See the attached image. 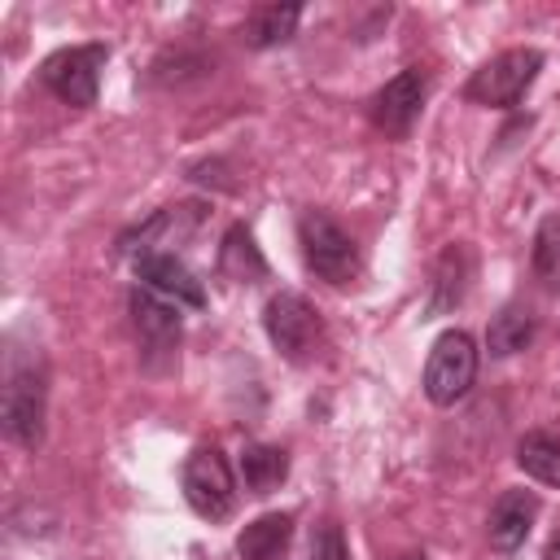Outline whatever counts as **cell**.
<instances>
[{"label":"cell","mask_w":560,"mask_h":560,"mask_svg":"<svg viewBox=\"0 0 560 560\" xmlns=\"http://www.w3.org/2000/svg\"><path fill=\"white\" fill-rule=\"evenodd\" d=\"M44 416H48V376L39 354H9L4 398H0V424L4 438L22 451H35L44 442Z\"/></svg>","instance_id":"obj_1"},{"label":"cell","mask_w":560,"mask_h":560,"mask_svg":"<svg viewBox=\"0 0 560 560\" xmlns=\"http://www.w3.org/2000/svg\"><path fill=\"white\" fill-rule=\"evenodd\" d=\"M298 245H302V262L328 280V284H354L359 271H363V258H359V245L354 236L324 210H302L298 214Z\"/></svg>","instance_id":"obj_2"},{"label":"cell","mask_w":560,"mask_h":560,"mask_svg":"<svg viewBox=\"0 0 560 560\" xmlns=\"http://www.w3.org/2000/svg\"><path fill=\"white\" fill-rule=\"evenodd\" d=\"M262 328H267L271 346H276L289 363H311L315 350L324 346V319H319V311H315L302 293H293V289H280V293L267 298V306H262Z\"/></svg>","instance_id":"obj_3"},{"label":"cell","mask_w":560,"mask_h":560,"mask_svg":"<svg viewBox=\"0 0 560 560\" xmlns=\"http://www.w3.org/2000/svg\"><path fill=\"white\" fill-rule=\"evenodd\" d=\"M538 70H542V52L538 48H508V52H499L486 66L472 70V79L464 83V96L472 105L512 109V105H521V96L529 92Z\"/></svg>","instance_id":"obj_4"},{"label":"cell","mask_w":560,"mask_h":560,"mask_svg":"<svg viewBox=\"0 0 560 560\" xmlns=\"http://www.w3.org/2000/svg\"><path fill=\"white\" fill-rule=\"evenodd\" d=\"M184 499L201 521H228L236 512V477L219 446H197L179 472Z\"/></svg>","instance_id":"obj_5"},{"label":"cell","mask_w":560,"mask_h":560,"mask_svg":"<svg viewBox=\"0 0 560 560\" xmlns=\"http://www.w3.org/2000/svg\"><path fill=\"white\" fill-rule=\"evenodd\" d=\"M105 61H109L105 44H70V48H57L52 57H44L39 79L57 101H66L74 109H88V105H96Z\"/></svg>","instance_id":"obj_6"},{"label":"cell","mask_w":560,"mask_h":560,"mask_svg":"<svg viewBox=\"0 0 560 560\" xmlns=\"http://www.w3.org/2000/svg\"><path fill=\"white\" fill-rule=\"evenodd\" d=\"M477 381V346L464 328H446L424 363V398L433 407H455Z\"/></svg>","instance_id":"obj_7"},{"label":"cell","mask_w":560,"mask_h":560,"mask_svg":"<svg viewBox=\"0 0 560 560\" xmlns=\"http://www.w3.org/2000/svg\"><path fill=\"white\" fill-rule=\"evenodd\" d=\"M424 96H429V74H424L420 66H407V70H398L385 88L372 92L368 118H372V127L385 131V136H407V131L416 127L420 109H424Z\"/></svg>","instance_id":"obj_8"},{"label":"cell","mask_w":560,"mask_h":560,"mask_svg":"<svg viewBox=\"0 0 560 560\" xmlns=\"http://www.w3.org/2000/svg\"><path fill=\"white\" fill-rule=\"evenodd\" d=\"M136 280L144 289H153L158 298L175 302V306H192L201 311L206 306V284L192 276V267L166 249H153V254H140L136 258Z\"/></svg>","instance_id":"obj_9"},{"label":"cell","mask_w":560,"mask_h":560,"mask_svg":"<svg viewBox=\"0 0 560 560\" xmlns=\"http://www.w3.org/2000/svg\"><path fill=\"white\" fill-rule=\"evenodd\" d=\"M131 306V324H136V337L144 346V354H171L179 346V332H184V319H179V306L158 298L153 289H131L127 298Z\"/></svg>","instance_id":"obj_10"},{"label":"cell","mask_w":560,"mask_h":560,"mask_svg":"<svg viewBox=\"0 0 560 560\" xmlns=\"http://www.w3.org/2000/svg\"><path fill=\"white\" fill-rule=\"evenodd\" d=\"M534 521H538V494L534 490H503L494 499L490 516H486V538H490L494 551L512 556V551L525 547Z\"/></svg>","instance_id":"obj_11"},{"label":"cell","mask_w":560,"mask_h":560,"mask_svg":"<svg viewBox=\"0 0 560 560\" xmlns=\"http://www.w3.org/2000/svg\"><path fill=\"white\" fill-rule=\"evenodd\" d=\"M468 280H472V249L468 245H446L442 258L433 262V280H429V319L455 311L468 293Z\"/></svg>","instance_id":"obj_12"},{"label":"cell","mask_w":560,"mask_h":560,"mask_svg":"<svg viewBox=\"0 0 560 560\" xmlns=\"http://www.w3.org/2000/svg\"><path fill=\"white\" fill-rule=\"evenodd\" d=\"M219 271L228 276V280H236V284H258V280H267V258H262V249H258V241H254V232L245 228V223H232L228 232H223V245H219Z\"/></svg>","instance_id":"obj_13"},{"label":"cell","mask_w":560,"mask_h":560,"mask_svg":"<svg viewBox=\"0 0 560 560\" xmlns=\"http://www.w3.org/2000/svg\"><path fill=\"white\" fill-rule=\"evenodd\" d=\"M293 538V516L289 512H262L236 534V556L241 560H284Z\"/></svg>","instance_id":"obj_14"},{"label":"cell","mask_w":560,"mask_h":560,"mask_svg":"<svg viewBox=\"0 0 560 560\" xmlns=\"http://www.w3.org/2000/svg\"><path fill=\"white\" fill-rule=\"evenodd\" d=\"M289 477V455L280 446H267V442H249L241 451V481L249 494H271L280 490V481Z\"/></svg>","instance_id":"obj_15"},{"label":"cell","mask_w":560,"mask_h":560,"mask_svg":"<svg viewBox=\"0 0 560 560\" xmlns=\"http://www.w3.org/2000/svg\"><path fill=\"white\" fill-rule=\"evenodd\" d=\"M298 22H302V4H262L245 18L241 39L249 48H276L298 31Z\"/></svg>","instance_id":"obj_16"},{"label":"cell","mask_w":560,"mask_h":560,"mask_svg":"<svg viewBox=\"0 0 560 560\" xmlns=\"http://www.w3.org/2000/svg\"><path fill=\"white\" fill-rule=\"evenodd\" d=\"M529 341H534V311L529 306H503L486 328V350L499 359L525 350Z\"/></svg>","instance_id":"obj_17"},{"label":"cell","mask_w":560,"mask_h":560,"mask_svg":"<svg viewBox=\"0 0 560 560\" xmlns=\"http://www.w3.org/2000/svg\"><path fill=\"white\" fill-rule=\"evenodd\" d=\"M516 464L542 481V486H560V438L551 433H525L516 442Z\"/></svg>","instance_id":"obj_18"},{"label":"cell","mask_w":560,"mask_h":560,"mask_svg":"<svg viewBox=\"0 0 560 560\" xmlns=\"http://www.w3.org/2000/svg\"><path fill=\"white\" fill-rule=\"evenodd\" d=\"M534 271L538 276H556L560 271V210L547 214L534 232Z\"/></svg>","instance_id":"obj_19"},{"label":"cell","mask_w":560,"mask_h":560,"mask_svg":"<svg viewBox=\"0 0 560 560\" xmlns=\"http://www.w3.org/2000/svg\"><path fill=\"white\" fill-rule=\"evenodd\" d=\"M311 560H350V547H346L341 525H332V521L315 525V534H311Z\"/></svg>","instance_id":"obj_20"},{"label":"cell","mask_w":560,"mask_h":560,"mask_svg":"<svg viewBox=\"0 0 560 560\" xmlns=\"http://www.w3.org/2000/svg\"><path fill=\"white\" fill-rule=\"evenodd\" d=\"M542 560H560V534H551V542H547V551H542Z\"/></svg>","instance_id":"obj_21"},{"label":"cell","mask_w":560,"mask_h":560,"mask_svg":"<svg viewBox=\"0 0 560 560\" xmlns=\"http://www.w3.org/2000/svg\"><path fill=\"white\" fill-rule=\"evenodd\" d=\"M407 560H424V556H407Z\"/></svg>","instance_id":"obj_22"}]
</instances>
